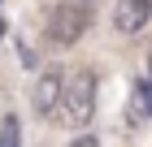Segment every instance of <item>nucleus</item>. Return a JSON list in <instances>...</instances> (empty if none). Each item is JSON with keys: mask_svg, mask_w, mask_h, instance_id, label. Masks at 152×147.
Here are the masks:
<instances>
[{"mask_svg": "<svg viewBox=\"0 0 152 147\" xmlns=\"http://www.w3.org/2000/svg\"><path fill=\"white\" fill-rule=\"evenodd\" d=\"M0 39H4V17H0Z\"/></svg>", "mask_w": 152, "mask_h": 147, "instance_id": "9", "label": "nucleus"}, {"mask_svg": "<svg viewBox=\"0 0 152 147\" xmlns=\"http://www.w3.org/2000/svg\"><path fill=\"white\" fill-rule=\"evenodd\" d=\"M152 17V0H117L113 4V26L122 35H139Z\"/></svg>", "mask_w": 152, "mask_h": 147, "instance_id": "4", "label": "nucleus"}, {"mask_svg": "<svg viewBox=\"0 0 152 147\" xmlns=\"http://www.w3.org/2000/svg\"><path fill=\"white\" fill-rule=\"evenodd\" d=\"M70 147H100V143H96V138H91V134H78V138H74V143H70Z\"/></svg>", "mask_w": 152, "mask_h": 147, "instance_id": "7", "label": "nucleus"}, {"mask_svg": "<svg viewBox=\"0 0 152 147\" xmlns=\"http://www.w3.org/2000/svg\"><path fill=\"white\" fill-rule=\"evenodd\" d=\"M96 113V74L91 69H74L70 82H65V95H61V117L70 130H87Z\"/></svg>", "mask_w": 152, "mask_h": 147, "instance_id": "1", "label": "nucleus"}, {"mask_svg": "<svg viewBox=\"0 0 152 147\" xmlns=\"http://www.w3.org/2000/svg\"><path fill=\"white\" fill-rule=\"evenodd\" d=\"M61 95H65V78H61L57 69H48V74H39L35 91H31V104H35L39 117H52L61 108Z\"/></svg>", "mask_w": 152, "mask_h": 147, "instance_id": "3", "label": "nucleus"}, {"mask_svg": "<svg viewBox=\"0 0 152 147\" xmlns=\"http://www.w3.org/2000/svg\"><path fill=\"white\" fill-rule=\"evenodd\" d=\"M87 26H91V9L83 0H61L57 9H52V17H48V39L57 48H70V43L83 39Z\"/></svg>", "mask_w": 152, "mask_h": 147, "instance_id": "2", "label": "nucleus"}, {"mask_svg": "<svg viewBox=\"0 0 152 147\" xmlns=\"http://www.w3.org/2000/svg\"><path fill=\"white\" fill-rule=\"evenodd\" d=\"M0 147H22V134H18V117H4V125H0Z\"/></svg>", "mask_w": 152, "mask_h": 147, "instance_id": "6", "label": "nucleus"}, {"mask_svg": "<svg viewBox=\"0 0 152 147\" xmlns=\"http://www.w3.org/2000/svg\"><path fill=\"white\" fill-rule=\"evenodd\" d=\"M148 78H152V52H148Z\"/></svg>", "mask_w": 152, "mask_h": 147, "instance_id": "8", "label": "nucleus"}, {"mask_svg": "<svg viewBox=\"0 0 152 147\" xmlns=\"http://www.w3.org/2000/svg\"><path fill=\"white\" fill-rule=\"evenodd\" d=\"M152 117V78H135L130 82V100H126V121L139 125Z\"/></svg>", "mask_w": 152, "mask_h": 147, "instance_id": "5", "label": "nucleus"}]
</instances>
